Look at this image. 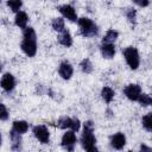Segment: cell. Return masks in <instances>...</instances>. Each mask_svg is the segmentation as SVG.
I'll return each mask as SVG.
<instances>
[{
    "mask_svg": "<svg viewBox=\"0 0 152 152\" xmlns=\"http://www.w3.org/2000/svg\"><path fill=\"white\" fill-rule=\"evenodd\" d=\"M7 4L13 12H19V8L21 7V0H7Z\"/></svg>",
    "mask_w": 152,
    "mask_h": 152,
    "instance_id": "obj_24",
    "label": "cell"
},
{
    "mask_svg": "<svg viewBox=\"0 0 152 152\" xmlns=\"http://www.w3.org/2000/svg\"><path fill=\"white\" fill-rule=\"evenodd\" d=\"M14 86H15V80H14L13 75L10 72L4 74L2 78H1V88L6 91H11L14 88Z\"/></svg>",
    "mask_w": 152,
    "mask_h": 152,
    "instance_id": "obj_8",
    "label": "cell"
},
{
    "mask_svg": "<svg viewBox=\"0 0 152 152\" xmlns=\"http://www.w3.org/2000/svg\"><path fill=\"white\" fill-rule=\"evenodd\" d=\"M140 150H141V151H152V148L148 147V146H146V145H141V146H140Z\"/></svg>",
    "mask_w": 152,
    "mask_h": 152,
    "instance_id": "obj_28",
    "label": "cell"
},
{
    "mask_svg": "<svg viewBox=\"0 0 152 152\" xmlns=\"http://www.w3.org/2000/svg\"><path fill=\"white\" fill-rule=\"evenodd\" d=\"M124 94L132 101H138L140 94H141V88L139 84H128L124 89Z\"/></svg>",
    "mask_w": 152,
    "mask_h": 152,
    "instance_id": "obj_7",
    "label": "cell"
},
{
    "mask_svg": "<svg viewBox=\"0 0 152 152\" xmlns=\"http://www.w3.org/2000/svg\"><path fill=\"white\" fill-rule=\"evenodd\" d=\"M72 122H74V119L71 118H68V116H63L58 120L57 122V126L62 129H65V128H71L72 127Z\"/></svg>",
    "mask_w": 152,
    "mask_h": 152,
    "instance_id": "obj_17",
    "label": "cell"
},
{
    "mask_svg": "<svg viewBox=\"0 0 152 152\" xmlns=\"http://www.w3.org/2000/svg\"><path fill=\"white\" fill-rule=\"evenodd\" d=\"M133 1H134V4H137L140 7H146L150 4V0H133Z\"/></svg>",
    "mask_w": 152,
    "mask_h": 152,
    "instance_id": "obj_27",
    "label": "cell"
},
{
    "mask_svg": "<svg viewBox=\"0 0 152 152\" xmlns=\"http://www.w3.org/2000/svg\"><path fill=\"white\" fill-rule=\"evenodd\" d=\"M58 72H59V75H61L62 78L69 80V78L72 76L74 69H72V66L70 65V63H68V62H62V63L59 64Z\"/></svg>",
    "mask_w": 152,
    "mask_h": 152,
    "instance_id": "obj_9",
    "label": "cell"
},
{
    "mask_svg": "<svg viewBox=\"0 0 152 152\" xmlns=\"http://www.w3.org/2000/svg\"><path fill=\"white\" fill-rule=\"evenodd\" d=\"M118 36H119V33H118L116 31L109 30V31H107V33H106L104 37H103V43H110V44H112L113 42L116 40Z\"/></svg>",
    "mask_w": 152,
    "mask_h": 152,
    "instance_id": "obj_21",
    "label": "cell"
},
{
    "mask_svg": "<svg viewBox=\"0 0 152 152\" xmlns=\"http://www.w3.org/2000/svg\"><path fill=\"white\" fill-rule=\"evenodd\" d=\"M124 57H125V59H126V62L131 69H133V70L138 69L139 63H140V58H139L138 50L135 48H133V46L126 48L124 50Z\"/></svg>",
    "mask_w": 152,
    "mask_h": 152,
    "instance_id": "obj_4",
    "label": "cell"
},
{
    "mask_svg": "<svg viewBox=\"0 0 152 152\" xmlns=\"http://www.w3.org/2000/svg\"><path fill=\"white\" fill-rule=\"evenodd\" d=\"M59 12L62 13V15L64 18H66V19H69L71 21H76V19H77L76 12H75L74 7L70 6V5H63V6H61L59 7Z\"/></svg>",
    "mask_w": 152,
    "mask_h": 152,
    "instance_id": "obj_10",
    "label": "cell"
},
{
    "mask_svg": "<svg viewBox=\"0 0 152 152\" xmlns=\"http://www.w3.org/2000/svg\"><path fill=\"white\" fill-rule=\"evenodd\" d=\"M126 15H127V19L131 21V23H135V15H137V12L134 8H127L126 11Z\"/></svg>",
    "mask_w": 152,
    "mask_h": 152,
    "instance_id": "obj_25",
    "label": "cell"
},
{
    "mask_svg": "<svg viewBox=\"0 0 152 152\" xmlns=\"http://www.w3.org/2000/svg\"><path fill=\"white\" fill-rule=\"evenodd\" d=\"M0 108H1L0 119H1L2 121H5V120H7V118H8V112H7V109H6V107H5V104H4V103H1V104H0Z\"/></svg>",
    "mask_w": 152,
    "mask_h": 152,
    "instance_id": "obj_26",
    "label": "cell"
},
{
    "mask_svg": "<svg viewBox=\"0 0 152 152\" xmlns=\"http://www.w3.org/2000/svg\"><path fill=\"white\" fill-rule=\"evenodd\" d=\"M110 144L116 150H121L125 145H126V137L124 135V133H116L110 138Z\"/></svg>",
    "mask_w": 152,
    "mask_h": 152,
    "instance_id": "obj_11",
    "label": "cell"
},
{
    "mask_svg": "<svg viewBox=\"0 0 152 152\" xmlns=\"http://www.w3.org/2000/svg\"><path fill=\"white\" fill-rule=\"evenodd\" d=\"M78 26H80V31H81L82 36H84V37H93V36L97 34V26L89 18H80Z\"/></svg>",
    "mask_w": 152,
    "mask_h": 152,
    "instance_id": "obj_3",
    "label": "cell"
},
{
    "mask_svg": "<svg viewBox=\"0 0 152 152\" xmlns=\"http://www.w3.org/2000/svg\"><path fill=\"white\" fill-rule=\"evenodd\" d=\"M51 25H52V28L55 31H57V32H62L63 30H65L64 28V19L63 18H55L52 20Z\"/></svg>",
    "mask_w": 152,
    "mask_h": 152,
    "instance_id": "obj_20",
    "label": "cell"
},
{
    "mask_svg": "<svg viewBox=\"0 0 152 152\" xmlns=\"http://www.w3.org/2000/svg\"><path fill=\"white\" fill-rule=\"evenodd\" d=\"M139 103L144 107H147V106H152V97L148 96L147 94H140L139 99H138Z\"/></svg>",
    "mask_w": 152,
    "mask_h": 152,
    "instance_id": "obj_23",
    "label": "cell"
},
{
    "mask_svg": "<svg viewBox=\"0 0 152 152\" xmlns=\"http://www.w3.org/2000/svg\"><path fill=\"white\" fill-rule=\"evenodd\" d=\"M27 14L23 11H19L17 12V15H15V25L19 26L20 28H26V24H27Z\"/></svg>",
    "mask_w": 152,
    "mask_h": 152,
    "instance_id": "obj_15",
    "label": "cell"
},
{
    "mask_svg": "<svg viewBox=\"0 0 152 152\" xmlns=\"http://www.w3.org/2000/svg\"><path fill=\"white\" fill-rule=\"evenodd\" d=\"M75 144H76L75 131H68L66 133L63 134V137H62V146H63L65 150L72 151Z\"/></svg>",
    "mask_w": 152,
    "mask_h": 152,
    "instance_id": "obj_6",
    "label": "cell"
},
{
    "mask_svg": "<svg viewBox=\"0 0 152 152\" xmlns=\"http://www.w3.org/2000/svg\"><path fill=\"white\" fill-rule=\"evenodd\" d=\"M12 129H14L15 132L23 134V133H25V132L28 129V124H27L26 121H23V120L14 121V122H13V128H12Z\"/></svg>",
    "mask_w": 152,
    "mask_h": 152,
    "instance_id": "obj_16",
    "label": "cell"
},
{
    "mask_svg": "<svg viewBox=\"0 0 152 152\" xmlns=\"http://www.w3.org/2000/svg\"><path fill=\"white\" fill-rule=\"evenodd\" d=\"M141 124H142V126H144V128L146 131L152 132V113H148L145 116H142Z\"/></svg>",
    "mask_w": 152,
    "mask_h": 152,
    "instance_id": "obj_19",
    "label": "cell"
},
{
    "mask_svg": "<svg viewBox=\"0 0 152 152\" xmlns=\"http://www.w3.org/2000/svg\"><path fill=\"white\" fill-rule=\"evenodd\" d=\"M33 134L34 137L42 142V144H48L49 139H50V133L49 129L46 128V126L44 125H38L33 127Z\"/></svg>",
    "mask_w": 152,
    "mask_h": 152,
    "instance_id": "obj_5",
    "label": "cell"
},
{
    "mask_svg": "<svg viewBox=\"0 0 152 152\" xmlns=\"http://www.w3.org/2000/svg\"><path fill=\"white\" fill-rule=\"evenodd\" d=\"M101 95H102V99L107 103H109L113 100V97H114V90L112 88H109V87H103L102 91H101Z\"/></svg>",
    "mask_w": 152,
    "mask_h": 152,
    "instance_id": "obj_18",
    "label": "cell"
},
{
    "mask_svg": "<svg viewBox=\"0 0 152 152\" xmlns=\"http://www.w3.org/2000/svg\"><path fill=\"white\" fill-rule=\"evenodd\" d=\"M101 53L104 58H112L115 55V49L110 43H103L101 45Z\"/></svg>",
    "mask_w": 152,
    "mask_h": 152,
    "instance_id": "obj_13",
    "label": "cell"
},
{
    "mask_svg": "<svg viewBox=\"0 0 152 152\" xmlns=\"http://www.w3.org/2000/svg\"><path fill=\"white\" fill-rule=\"evenodd\" d=\"M58 42L59 44H62L63 46H70L72 44V38H71V34L69 33V31L66 30H63L61 32V34L58 36Z\"/></svg>",
    "mask_w": 152,
    "mask_h": 152,
    "instance_id": "obj_14",
    "label": "cell"
},
{
    "mask_svg": "<svg viewBox=\"0 0 152 152\" xmlns=\"http://www.w3.org/2000/svg\"><path fill=\"white\" fill-rule=\"evenodd\" d=\"M24 39L21 42V50L28 56L33 57L37 52V40H36V32L32 27L24 28Z\"/></svg>",
    "mask_w": 152,
    "mask_h": 152,
    "instance_id": "obj_1",
    "label": "cell"
},
{
    "mask_svg": "<svg viewBox=\"0 0 152 152\" xmlns=\"http://www.w3.org/2000/svg\"><path fill=\"white\" fill-rule=\"evenodd\" d=\"M93 131H94L93 121H86L84 122V129H83V133H82V137H81V145L88 152L97 151V148L95 146L96 139L93 134Z\"/></svg>",
    "mask_w": 152,
    "mask_h": 152,
    "instance_id": "obj_2",
    "label": "cell"
},
{
    "mask_svg": "<svg viewBox=\"0 0 152 152\" xmlns=\"http://www.w3.org/2000/svg\"><path fill=\"white\" fill-rule=\"evenodd\" d=\"M80 66H81V70H82L83 72H86V74H90V72L93 71V64H91V62H90L89 58H84V59L81 62Z\"/></svg>",
    "mask_w": 152,
    "mask_h": 152,
    "instance_id": "obj_22",
    "label": "cell"
},
{
    "mask_svg": "<svg viewBox=\"0 0 152 152\" xmlns=\"http://www.w3.org/2000/svg\"><path fill=\"white\" fill-rule=\"evenodd\" d=\"M10 138H11V141H12V150L13 151H19L21 147V134L15 132L14 129H12L10 132Z\"/></svg>",
    "mask_w": 152,
    "mask_h": 152,
    "instance_id": "obj_12",
    "label": "cell"
}]
</instances>
